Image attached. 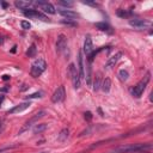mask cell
Segmentation results:
<instances>
[{
    "instance_id": "cell-12",
    "label": "cell",
    "mask_w": 153,
    "mask_h": 153,
    "mask_svg": "<svg viewBox=\"0 0 153 153\" xmlns=\"http://www.w3.org/2000/svg\"><path fill=\"white\" fill-rule=\"evenodd\" d=\"M58 12H59V14H61L62 17L67 18L68 21H74L75 18H78V17H79V14H78L77 12L72 11V10H66V8H62V10H59Z\"/></svg>"
},
{
    "instance_id": "cell-6",
    "label": "cell",
    "mask_w": 153,
    "mask_h": 153,
    "mask_svg": "<svg viewBox=\"0 0 153 153\" xmlns=\"http://www.w3.org/2000/svg\"><path fill=\"white\" fill-rule=\"evenodd\" d=\"M23 14L26 17V18H30V19H40V21H43V22H48V17L37 11V10H32V8H29V10H25L23 11Z\"/></svg>"
},
{
    "instance_id": "cell-2",
    "label": "cell",
    "mask_w": 153,
    "mask_h": 153,
    "mask_svg": "<svg viewBox=\"0 0 153 153\" xmlns=\"http://www.w3.org/2000/svg\"><path fill=\"white\" fill-rule=\"evenodd\" d=\"M46 69H47V62H46V60L42 59V58H38V59H36L31 64L30 74L34 78H38V77H41V74Z\"/></svg>"
},
{
    "instance_id": "cell-1",
    "label": "cell",
    "mask_w": 153,
    "mask_h": 153,
    "mask_svg": "<svg viewBox=\"0 0 153 153\" xmlns=\"http://www.w3.org/2000/svg\"><path fill=\"white\" fill-rule=\"evenodd\" d=\"M152 147L151 143H130V145H121L109 151V153H133V152H141L145 150H150Z\"/></svg>"
},
{
    "instance_id": "cell-30",
    "label": "cell",
    "mask_w": 153,
    "mask_h": 153,
    "mask_svg": "<svg viewBox=\"0 0 153 153\" xmlns=\"http://www.w3.org/2000/svg\"><path fill=\"white\" fill-rule=\"evenodd\" d=\"M83 4H85V5H90V6H97L96 3H90V1H83Z\"/></svg>"
},
{
    "instance_id": "cell-35",
    "label": "cell",
    "mask_w": 153,
    "mask_h": 153,
    "mask_svg": "<svg viewBox=\"0 0 153 153\" xmlns=\"http://www.w3.org/2000/svg\"><path fill=\"white\" fill-rule=\"evenodd\" d=\"M3 101H4V96H3L1 98H0V104H1V102H3Z\"/></svg>"
},
{
    "instance_id": "cell-8",
    "label": "cell",
    "mask_w": 153,
    "mask_h": 153,
    "mask_svg": "<svg viewBox=\"0 0 153 153\" xmlns=\"http://www.w3.org/2000/svg\"><path fill=\"white\" fill-rule=\"evenodd\" d=\"M66 98V91H65V86H59L55 91H54L51 96V102L53 103H60L62 101H65Z\"/></svg>"
},
{
    "instance_id": "cell-17",
    "label": "cell",
    "mask_w": 153,
    "mask_h": 153,
    "mask_svg": "<svg viewBox=\"0 0 153 153\" xmlns=\"http://www.w3.org/2000/svg\"><path fill=\"white\" fill-rule=\"evenodd\" d=\"M95 26L97 29H99V30H102V31H108V32H111V28L109 26V24L108 23H105V22H98V23H96L95 24Z\"/></svg>"
},
{
    "instance_id": "cell-33",
    "label": "cell",
    "mask_w": 153,
    "mask_h": 153,
    "mask_svg": "<svg viewBox=\"0 0 153 153\" xmlns=\"http://www.w3.org/2000/svg\"><path fill=\"white\" fill-rule=\"evenodd\" d=\"M3 42H4V38L1 37V36H0V44H3Z\"/></svg>"
},
{
    "instance_id": "cell-14",
    "label": "cell",
    "mask_w": 153,
    "mask_h": 153,
    "mask_svg": "<svg viewBox=\"0 0 153 153\" xmlns=\"http://www.w3.org/2000/svg\"><path fill=\"white\" fill-rule=\"evenodd\" d=\"M78 64H79V77L80 79H83L85 77V72H84V59H83V51H79V58H78Z\"/></svg>"
},
{
    "instance_id": "cell-24",
    "label": "cell",
    "mask_w": 153,
    "mask_h": 153,
    "mask_svg": "<svg viewBox=\"0 0 153 153\" xmlns=\"http://www.w3.org/2000/svg\"><path fill=\"white\" fill-rule=\"evenodd\" d=\"M119 78L122 80V82H127L128 78H129V73H128V71H126V69H121L119 72Z\"/></svg>"
},
{
    "instance_id": "cell-25",
    "label": "cell",
    "mask_w": 153,
    "mask_h": 153,
    "mask_svg": "<svg viewBox=\"0 0 153 153\" xmlns=\"http://www.w3.org/2000/svg\"><path fill=\"white\" fill-rule=\"evenodd\" d=\"M58 4L60 5V6H64V7H66V10H68L69 7H73V3L72 1H66V0H59L58 1Z\"/></svg>"
},
{
    "instance_id": "cell-23",
    "label": "cell",
    "mask_w": 153,
    "mask_h": 153,
    "mask_svg": "<svg viewBox=\"0 0 153 153\" xmlns=\"http://www.w3.org/2000/svg\"><path fill=\"white\" fill-rule=\"evenodd\" d=\"M91 71H92V68H91V64H87V73H86V83H87V85H91L92 84V77H91Z\"/></svg>"
},
{
    "instance_id": "cell-11",
    "label": "cell",
    "mask_w": 153,
    "mask_h": 153,
    "mask_svg": "<svg viewBox=\"0 0 153 153\" xmlns=\"http://www.w3.org/2000/svg\"><path fill=\"white\" fill-rule=\"evenodd\" d=\"M84 53L86 54V56H90L91 53L93 51V42H92V38L91 36L87 35L85 37V41H84Z\"/></svg>"
},
{
    "instance_id": "cell-27",
    "label": "cell",
    "mask_w": 153,
    "mask_h": 153,
    "mask_svg": "<svg viewBox=\"0 0 153 153\" xmlns=\"http://www.w3.org/2000/svg\"><path fill=\"white\" fill-rule=\"evenodd\" d=\"M21 26H22V29H24V30H29L31 28V24L28 21H22L21 22Z\"/></svg>"
},
{
    "instance_id": "cell-29",
    "label": "cell",
    "mask_w": 153,
    "mask_h": 153,
    "mask_svg": "<svg viewBox=\"0 0 153 153\" xmlns=\"http://www.w3.org/2000/svg\"><path fill=\"white\" fill-rule=\"evenodd\" d=\"M84 115H85V119H86L87 121H91V120H92V113L87 111V113H85Z\"/></svg>"
},
{
    "instance_id": "cell-36",
    "label": "cell",
    "mask_w": 153,
    "mask_h": 153,
    "mask_svg": "<svg viewBox=\"0 0 153 153\" xmlns=\"http://www.w3.org/2000/svg\"><path fill=\"white\" fill-rule=\"evenodd\" d=\"M1 127H3V123H1V122H0V128H1Z\"/></svg>"
},
{
    "instance_id": "cell-28",
    "label": "cell",
    "mask_w": 153,
    "mask_h": 153,
    "mask_svg": "<svg viewBox=\"0 0 153 153\" xmlns=\"http://www.w3.org/2000/svg\"><path fill=\"white\" fill-rule=\"evenodd\" d=\"M42 97V92L38 91V92H35L32 95H29V96H26V99H34V98H40Z\"/></svg>"
},
{
    "instance_id": "cell-26",
    "label": "cell",
    "mask_w": 153,
    "mask_h": 153,
    "mask_svg": "<svg viewBox=\"0 0 153 153\" xmlns=\"http://www.w3.org/2000/svg\"><path fill=\"white\" fill-rule=\"evenodd\" d=\"M132 14V12H128V11H124V10H119L117 11V16L121 17V18H127Z\"/></svg>"
},
{
    "instance_id": "cell-9",
    "label": "cell",
    "mask_w": 153,
    "mask_h": 153,
    "mask_svg": "<svg viewBox=\"0 0 153 153\" xmlns=\"http://www.w3.org/2000/svg\"><path fill=\"white\" fill-rule=\"evenodd\" d=\"M66 49H67V37L64 34H60L58 36V41H56V51L61 54Z\"/></svg>"
},
{
    "instance_id": "cell-19",
    "label": "cell",
    "mask_w": 153,
    "mask_h": 153,
    "mask_svg": "<svg viewBox=\"0 0 153 153\" xmlns=\"http://www.w3.org/2000/svg\"><path fill=\"white\" fill-rule=\"evenodd\" d=\"M101 85H102V74L98 73L97 77H96V79H95V82H93V90H95V91L99 90Z\"/></svg>"
},
{
    "instance_id": "cell-16",
    "label": "cell",
    "mask_w": 153,
    "mask_h": 153,
    "mask_svg": "<svg viewBox=\"0 0 153 153\" xmlns=\"http://www.w3.org/2000/svg\"><path fill=\"white\" fill-rule=\"evenodd\" d=\"M40 7H41L46 13H49V14H54V13L56 12V11H55V7H54L50 3H47V1L44 3V4H42Z\"/></svg>"
},
{
    "instance_id": "cell-21",
    "label": "cell",
    "mask_w": 153,
    "mask_h": 153,
    "mask_svg": "<svg viewBox=\"0 0 153 153\" xmlns=\"http://www.w3.org/2000/svg\"><path fill=\"white\" fill-rule=\"evenodd\" d=\"M68 135H69V130H68V128H64V129H62V130L60 132L58 139H59L60 141H65V140H67Z\"/></svg>"
},
{
    "instance_id": "cell-10",
    "label": "cell",
    "mask_w": 153,
    "mask_h": 153,
    "mask_svg": "<svg viewBox=\"0 0 153 153\" xmlns=\"http://www.w3.org/2000/svg\"><path fill=\"white\" fill-rule=\"evenodd\" d=\"M31 105L30 101H26V102H23L21 104H18V105H14L13 108H11L10 110H7V114L10 115V114H18V113H22L24 110H26Z\"/></svg>"
},
{
    "instance_id": "cell-18",
    "label": "cell",
    "mask_w": 153,
    "mask_h": 153,
    "mask_svg": "<svg viewBox=\"0 0 153 153\" xmlns=\"http://www.w3.org/2000/svg\"><path fill=\"white\" fill-rule=\"evenodd\" d=\"M110 87H111V80H110L109 78H105L103 82H102L101 89L103 90L104 92H109V91H110Z\"/></svg>"
},
{
    "instance_id": "cell-31",
    "label": "cell",
    "mask_w": 153,
    "mask_h": 153,
    "mask_svg": "<svg viewBox=\"0 0 153 153\" xmlns=\"http://www.w3.org/2000/svg\"><path fill=\"white\" fill-rule=\"evenodd\" d=\"M8 79H10V75H7V74L3 75V80H5V82H6V80H8Z\"/></svg>"
},
{
    "instance_id": "cell-32",
    "label": "cell",
    "mask_w": 153,
    "mask_h": 153,
    "mask_svg": "<svg viewBox=\"0 0 153 153\" xmlns=\"http://www.w3.org/2000/svg\"><path fill=\"white\" fill-rule=\"evenodd\" d=\"M1 5H3V7H4V8H6V7H7V4H6V3H1Z\"/></svg>"
},
{
    "instance_id": "cell-37",
    "label": "cell",
    "mask_w": 153,
    "mask_h": 153,
    "mask_svg": "<svg viewBox=\"0 0 153 153\" xmlns=\"http://www.w3.org/2000/svg\"><path fill=\"white\" fill-rule=\"evenodd\" d=\"M42 153H46V152H42Z\"/></svg>"
},
{
    "instance_id": "cell-3",
    "label": "cell",
    "mask_w": 153,
    "mask_h": 153,
    "mask_svg": "<svg viewBox=\"0 0 153 153\" xmlns=\"http://www.w3.org/2000/svg\"><path fill=\"white\" fill-rule=\"evenodd\" d=\"M150 79H151V74L147 73L145 77H143V79H141L140 82L132 89V95H133L134 97H135V98L141 97V95L143 93V91H145L146 87H147V85H148Z\"/></svg>"
},
{
    "instance_id": "cell-4",
    "label": "cell",
    "mask_w": 153,
    "mask_h": 153,
    "mask_svg": "<svg viewBox=\"0 0 153 153\" xmlns=\"http://www.w3.org/2000/svg\"><path fill=\"white\" fill-rule=\"evenodd\" d=\"M44 115H46V111H44V110H40L38 113H36L30 120H28V121L24 123V126L22 127V129L19 130V133H18V134H22V133L26 132V130H28L31 127V126H34V123H36L38 120H41L42 117H44Z\"/></svg>"
},
{
    "instance_id": "cell-7",
    "label": "cell",
    "mask_w": 153,
    "mask_h": 153,
    "mask_svg": "<svg viewBox=\"0 0 153 153\" xmlns=\"http://www.w3.org/2000/svg\"><path fill=\"white\" fill-rule=\"evenodd\" d=\"M129 25L133 26L134 29H138V30H145L147 29L148 26L151 25V23L146 19H138V18H133V19L129 21Z\"/></svg>"
},
{
    "instance_id": "cell-34",
    "label": "cell",
    "mask_w": 153,
    "mask_h": 153,
    "mask_svg": "<svg viewBox=\"0 0 153 153\" xmlns=\"http://www.w3.org/2000/svg\"><path fill=\"white\" fill-rule=\"evenodd\" d=\"M16 48H17V46H14V47L12 48V50H11V51H12V53H14V51H16Z\"/></svg>"
},
{
    "instance_id": "cell-15",
    "label": "cell",
    "mask_w": 153,
    "mask_h": 153,
    "mask_svg": "<svg viewBox=\"0 0 153 153\" xmlns=\"http://www.w3.org/2000/svg\"><path fill=\"white\" fill-rule=\"evenodd\" d=\"M14 5H16V7L19 8V10L25 11L32 6V1H22V0H19V1H16Z\"/></svg>"
},
{
    "instance_id": "cell-20",
    "label": "cell",
    "mask_w": 153,
    "mask_h": 153,
    "mask_svg": "<svg viewBox=\"0 0 153 153\" xmlns=\"http://www.w3.org/2000/svg\"><path fill=\"white\" fill-rule=\"evenodd\" d=\"M46 129H47V124L46 123H40V124H35L32 132L35 134H37V133L40 134V133H42L43 130H46Z\"/></svg>"
},
{
    "instance_id": "cell-5",
    "label": "cell",
    "mask_w": 153,
    "mask_h": 153,
    "mask_svg": "<svg viewBox=\"0 0 153 153\" xmlns=\"http://www.w3.org/2000/svg\"><path fill=\"white\" fill-rule=\"evenodd\" d=\"M68 74L71 77V80H72V83H73L74 89H79L82 79H80V77H79V72H78V69H77L74 64H69V66H68Z\"/></svg>"
},
{
    "instance_id": "cell-22",
    "label": "cell",
    "mask_w": 153,
    "mask_h": 153,
    "mask_svg": "<svg viewBox=\"0 0 153 153\" xmlns=\"http://www.w3.org/2000/svg\"><path fill=\"white\" fill-rule=\"evenodd\" d=\"M36 53H37V48H36L35 44H31L30 48L26 50V56H29V58H35V56H36Z\"/></svg>"
},
{
    "instance_id": "cell-13",
    "label": "cell",
    "mask_w": 153,
    "mask_h": 153,
    "mask_svg": "<svg viewBox=\"0 0 153 153\" xmlns=\"http://www.w3.org/2000/svg\"><path fill=\"white\" fill-rule=\"evenodd\" d=\"M122 56V53L121 51H117V53H115L114 55L111 58H109V60L106 61V64H105V67L106 68H113L116 64H117V61L120 60V58Z\"/></svg>"
}]
</instances>
